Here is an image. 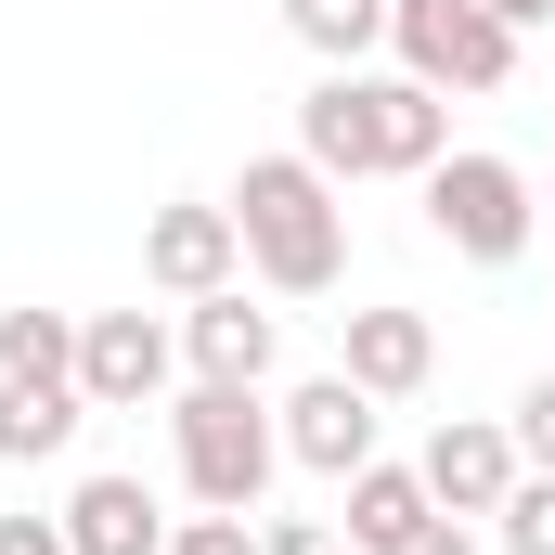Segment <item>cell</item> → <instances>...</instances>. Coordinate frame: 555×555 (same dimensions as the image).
Returning <instances> with one entry per match:
<instances>
[{
	"label": "cell",
	"mask_w": 555,
	"mask_h": 555,
	"mask_svg": "<svg viewBox=\"0 0 555 555\" xmlns=\"http://www.w3.org/2000/svg\"><path fill=\"white\" fill-rule=\"evenodd\" d=\"M478 13H504L517 39H530V26H555V0H478Z\"/></svg>",
	"instance_id": "obj_23"
},
{
	"label": "cell",
	"mask_w": 555,
	"mask_h": 555,
	"mask_svg": "<svg viewBox=\"0 0 555 555\" xmlns=\"http://www.w3.org/2000/svg\"><path fill=\"white\" fill-rule=\"evenodd\" d=\"M168 555H259V530H246V517H220V504H207V517H181V530H168Z\"/></svg>",
	"instance_id": "obj_18"
},
{
	"label": "cell",
	"mask_w": 555,
	"mask_h": 555,
	"mask_svg": "<svg viewBox=\"0 0 555 555\" xmlns=\"http://www.w3.org/2000/svg\"><path fill=\"white\" fill-rule=\"evenodd\" d=\"M168 452H181V491L220 504V517H259V491L284 478V426L259 388H168Z\"/></svg>",
	"instance_id": "obj_3"
},
{
	"label": "cell",
	"mask_w": 555,
	"mask_h": 555,
	"mask_svg": "<svg viewBox=\"0 0 555 555\" xmlns=\"http://www.w3.org/2000/svg\"><path fill=\"white\" fill-rule=\"evenodd\" d=\"M65 555H168V504L142 491L130 465H104V478L65 491Z\"/></svg>",
	"instance_id": "obj_11"
},
{
	"label": "cell",
	"mask_w": 555,
	"mask_h": 555,
	"mask_svg": "<svg viewBox=\"0 0 555 555\" xmlns=\"http://www.w3.org/2000/svg\"><path fill=\"white\" fill-rule=\"evenodd\" d=\"M388 52L414 65L426 91H465V104L517 78V26L478 13V0H401V13H388Z\"/></svg>",
	"instance_id": "obj_5"
},
{
	"label": "cell",
	"mask_w": 555,
	"mask_h": 555,
	"mask_svg": "<svg viewBox=\"0 0 555 555\" xmlns=\"http://www.w3.org/2000/svg\"><path fill=\"white\" fill-rule=\"evenodd\" d=\"M388 13H401V0H284V39H297L310 65H362V52L388 39Z\"/></svg>",
	"instance_id": "obj_15"
},
{
	"label": "cell",
	"mask_w": 555,
	"mask_h": 555,
	"mask_svg": "<svg viewBox=\"0 0 555 555\" xmlns=\"http://www.w3.org/2000/svg\"><path fill=\"white\" fill-rule=\"evenodd\" d=\"M181 362H194L207 388H272L284 323L246 297V284H220V297H181Z\"/></svg>",
	"instance_id": "obj_8"
},
{
	"label": "cell",
	"mask_w": 555,
	"mask_h": 555,
	"mask_svg": "<svg viewBox=\"0 0 555 555\" xmlns=\"http://www.w3.org/2000/svg\"><path fill=\"white\" fill-rule=\"evenodd\" d=\"M233 233H246V272L272 297H336V272H349V181H323L310 155H246Z\"/></svg>",
	"instance_id": "obj_2"
},
{
	"label": "cell",
	"mask_w": 555,
	"mask_h": 555,
	"mask_svg": "<svg viewBox=\"0 0 555 555\" xmlns=\"http://www.w3.org/2000/svg\"><path fill=\"white\" fill-rule=\"evenodd\" d=\"M142 272H155V297H220V284H246L233 207H155V220H142Z\"/></svg>",
	"instance_id": "obj_10"
},
{
	"label": "cell",
	"mask_w": 555,
	"mask_h": 555,
	"mask_svg": "<svg viewBox=\"0 0 555 555\" xmlns=\"http://www.w3.org/2000/svg\"><path fill=\"white\" fill-rule=\"evenodd\" d=\"M168 375H181V336H168L155 310H91V323H78V401H91V414L168 401Z\"/></svg>",
	"instance_id": "obj_6"
},
{
	"label": "cell",
	"mask_w": 555,
	"mask_h": 555,
	"mask_svg": "<svg viewBox=\"0 0 555 555\" xmlns=\"http://www.w3.org/2000/svg\"><path fill=\"white\" fill-rule=\"evenodd\" d=\"M336 375H349V388H375V401H414L426 375H439V323H426V310H349Z\"/></svg>",
	"instance_id": "obj_12"
},
{
	"label": "cell",
	"mask_w": 555,
	"mask_h": 555,
	"mask_svg": "<svg viewBox=\"0 0 555 555\" xmlns=\"http://www.w3.org/2000/svg\"><path fill=\"white\" fill-rule=\"evenodd\" d=\"M414 465H426V491H439V517H504V491L530 478L517 426H491V414H452V426L414 452Z\"/></svg>",
	"instance_id": "obj_9"
},
{
	"label": "cell",
	"mask_w": 555,
	"mask_h": 555,
	"mask_svg": "<svg viewBox=\"0 0 555 555\" xmlns=\"http://www.w3.org/2000/svg\"><path fill=\"white\" fill-rule=\"evenodd\" d=\"M78 426H91L78 388H26V375H0V465H52Z\"/></svg>",
	"instance_id": "obj_14"
},
{
	"label": "cell",
	"mask_w": 555,
	"mask_h": 555,
	"mask_svg": "<svg viewBox=\"0 0 555 555\" xmlns=\"http://www.w3.org/2000/svg\"><path fill=\"white\" fill-rule=\"evenodd\" d=\"M517 452L555 465V375H530V401H517Z\"/></svg>",
	"instance_id": "obj_20"
},
{
	"label": "cell",
	"mask_w": 555,
	"mask_h": 555,
	"mask_svg": "<svg viewBox=\"0 0 555 555\" xmlns=\"http://www.w3.org/2000/svg\"><path fill=\"white\" fill-rule=\"evenodd\" d=\"M426 517H439V491H426V465H388V452H375L362 478H336V530H349L362 555H401V543L426 530Z\"/></svg>",
	"instance_id": "obj_13"
},
{
	"label": "cell",
	"mask_w": 555,
	"mask_h": 555,
	"mask_svg": "<svg viewBox=\"0 0 555 555\" xmlns=\"http://www.w3.org/2000/svg\"><path fill=\"white\" fill-rule=\"evenodd\" d=\"M375 388H349V375H297L272 401V426H284V465H310V478H362L375 465Z\"/></svg>",
	"instance_id": "obj_7"
},
{
	"label": "cell",
	"mask_w": 555,
	"mask_h": 555,
	"mask_svg": "<svg viewBox=\"0 0 555 555\" xmlns=\"http://www.w3.org/2000/svg\"><path fill=\"white\" fill-rule=\"evenodd\" d=\"M297 155L323 181H426L452 155V91H426L414 65L375 78V65H323L297 91Z\"/></svg>",
	"instance_id": "obj_1"
},
{
	"label": "cell",
	"mask_w": 555,
	"mask_h": 555,
	"mask_svg": "<svg viewBox=\"0 0 555 555\" xmlns=\"http://www.w3.org/2000/svg\"><path fill=\"white\" fill-rule=\"evenodd\" d=\"M401 555H478V530H465V517H426V530H414Z\"/></svg>",
	"instance_id": "obj_22"
},
{
	"label": "cell",
	"mask_w": 555,
	"mask_h": 555,
	"mask_svg": "<svg viewBox=\"0 0 555 555\" xmlns=\"http://www.w3.org/2000/svg\"><path fill=\"white\" fill-rule=\"evenodd\" d=\"M0 375L78 388V323H65V310H0Z\"/></svg>",
	"instance_id": "obj_16"
},
{
	"label": "cell",
	"mask_w": 555,
	"mask_h": 555,
	"mask_svg": "<svg viewBox=\"0 0 555 555\" xmlns=\"http://www.w3.org/2000/svg\"><path fill=\"white\" fill-rule=\"evenodd\" d=\"M426 233L452 246V259H478V272H504V259H530V233H543V181L517 168V155H439L426 168Z\"/></svg>",
	"instance_id": "obj_4"
},
{
	"label": "cell",
	"mask_w": 555,
	"mask_h": 555,
	"mask_svg": "<svg viewBox=\"0 0 555 555\" xmlns=\"http://www.w3.org/2000/svg\"><path fill=\"white\" fill-rule=\"evenodd\" d=\"M0 555H65V517H0Z\"/></svg>",
	"instance_id": "obj_21"
},
{
	"label": "cell",
	"mask_w": 555,
	"mask_h": 555,
	"mask_svg": "<svg viewBox=\"0 0 555 555\" xmlns=\"http://www.w3.org/2000/svg\"><path fill=\"white\" fill-rule=\"evenodd\" d=\"M491 530H504V555H555V465H530V478L504 491V517H491Z\"/></svg>",
	"instance_id": "obj_17"
},
{
	"label": "cell",
	"mask_w": 555,
	"mask_h": 555,
	"mask_svg": "<svg viewBox=\"0 0 555 555\" xmlns=\"http://www.w3.org/2000/svg\"><path fill=\"white\" fill-rule=\"evenodd\" d=\"M259 555H362V543H349L336 517H272V530H259Z\"/></svg>",
	"instance_id": "obj_19"
}]
</instances>
